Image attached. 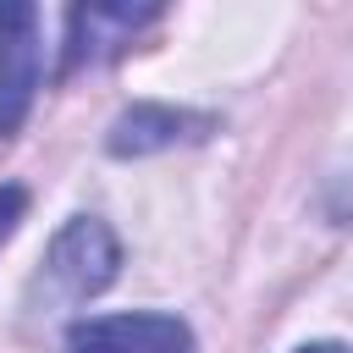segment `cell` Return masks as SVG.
Returning <instances> with one entry per match:
<instances>
[{
	"label": "cell",
	"mask_w": 353,
	"mask_h": 353,
	"mask_svg": "<svg viewBox=\"0 0 353 353\" xmlns=\"http://www.w3.org/2000/svg\"><path fill=\"white\" fill-rule=\"evenodd\" d=\"M44 83V44H39V11L28 0L0 6V138H11Z\"/></svg>",
	"instance_id": "7a4b0ae2"
},
{
	"label": "cell",
	"mask_w": 353,
	"mask_h": 353,
	"mask_svg": "<svg viewBox=\"0 0 353 353\" xmlns=\"http://www.w3.org/2000/svg\"><path fill=\"white\" fill-rule=\"evenodd\" d=\"M298 353H353V347H342V342H309V347H298Z\"/></svg>",
	"instance_id": "8992f818"
},
{
	"label": "cell",
	"mask_w": 353,
	"mask_h": 353,
	"mask_svg": "<svg viewBox=\"0 0 353 353\" xmlns=\"http://www.w3.org/2000/svg\"><path fill=\"white\" fill-rule=\"evenodd\" d=\"M116 270H121V243H116V232H110L105 221H94V215L66 221V226L55 232V243H50V259H44L50 287H55L61 298H72V303L105 292V287L116 281Z\"/></svg>",
	"instance_id": "6da1fadb"
},
{
	"label": "cell",
	"mask_w": 353,
	"mask_h": 353,
	"mask_svg": "<svg viewBox=\"0 0 353 353\" xmlns=\"http://www.w3.org/2000/svg\"><path fill=\"white\" fill-rule=\"evenodd\" d=\"M66 353H193L176 314H94L66 331Z\"/></svg>",
	"instance_id": "3957f363"
},
{
	"label": "cell",
	"mask_w": 353,
	"mask_h": 353,
	"mask_svg": "<svg viewBox=\"0 0 353 353\" xmlns=\"http://www.w3.org/2000/svg\"><path fill=\"white\" fill-rule=\"evenodd\" d=\"M210 116H193V110H171V105H132L116 116L105 149L110 154H154V149H171L182 138H204Z\"/></svg>",
	"instance_id": "5b68a950"
},
{
	"label": "cell",
	"mask_w": 353,
	"mask_h": 353,
	"mask_svg": "<svg viewBox=\"0 0 353 353\" xmlns=\"http://www.w3.org/2000/svg\"><path fill=\"white\" fill-rule=\"evenodd\" d=\"M160 22V6H77L66 17V55L61 72H83L105 55H116L121 44H132L138 28Z\"/></svg>",
	"instance_id": "277c9868"
}]
</instances>
